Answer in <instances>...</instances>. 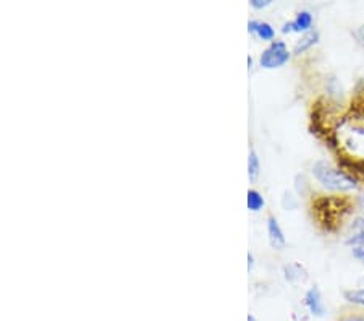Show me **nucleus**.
<instances>
[{"mask_svg":"<svg viewBox=\"0 0 364 321\" xmlns=\"http://www.w3.org/2000/svg\"><path fill=\"white\" fill-rule=\"evenodd\" d=\"M324 140L340 169L356 182H364V95L358 96L355 104L351 102L348 112L328 128Z\"/></svg>","mask_w":364,"mask_h":321,"instance_id":"f257e3e1","label":"nucleus"},{"mask_svg":"<svg viewBox=\"0 0 364 321\" xmlns=\"http://www.w3.org/2000/svg\"><path fill=\"white\" fill-rule=\"evenodd\" d=\"M355 204L356 201L348 196H319L313 200V216L322 231L336 232Z\"/></svg>","mask_w":364,"mask_h":321,"instance_id":"f03ea898","label":"nucleus"},{"mask_svg":"<svg viewBox=\"0 0 364 321\" xmlns=\"http://www.w3.org/2000/svg\"><path fill=\"white\" fill-rule=\"evenodd\" d=\"M311 172L324 189L331 191L345 194V191H351L358 186V182L350 174H346L340 167L332 166L327 161H316L311 167Z\"/></svg>","mask_w":364,"mask_h":321,"instance_id":"7ed1b4c3","label":"nucleus"},{"mask_svg":"<svg viewBox=\"0 0 364 321\" xmlns=\"http://www.w3.org/2000/svg\"><path fill=\"white\" fill-rule=\"evenodd\" d=\"M290 60V52L284 41H272L259 57V65L262 68L272 70L284 67Z\"/></svg>","mask_w":364,"mask_h":321,"instance_id":"20e7f679","label":"nucleus"},{"mask_svg":"<svg viewBox=\"0 0 364 321\" xmlns=\"http://www.w3.org/2000/svg\"><path fill=\"white\" fill-rule=\"evenodd\" d=\"M313 23H314V16L309 10H301L298 11L295 19L289 23H284L282 26V33H308L313 29Z\"/></svg>","mask_w":364,"mask_h":321,"instance_id":"39448f33","label":"nucleus"},{"mask_svg":"<svg viewBox=\"0 0 364 321\" xmlns=\"http://www.w3.org/2000/svg\"><path fill=\"white\" fill-rule=\"evenodd\" d=\"M304 307L308 308V312L313 315V317H324L326 313V307H324V302H322V294L318 285H313V288H309L306 290V294H304Z\"/></svg>","mask_w":364,"mask_h":321,"instance_id":"423d86ee","label":"nucleus"},{"mask_svg":"<svg viewBox=\"0 0 364 321\" xmlns=\"http://www.w3.org/2000/svg\"><path fill=\"white\" fill-rule=\"evenodd\" d=\"M345 243L353 248L364 247V216H356L351 221L348 236L345 238Z\"/></svg>","mask_w":364,"mask_h":321,"instance_id":"0eeeda50","label":"nucleus"},{"mask_svg":"<svg viewBox=\"0 0 364 321\" xmlns=\"http://www.w3.org/2000/svg\"><path fill=\"white\" fill-rule=\"evenodd\" d=\"M267 236H269V242H271V245L275 250L285 248V245H287L285 233H284V231H282L277 218H274V216H269L267 218Z\"/></svg>","mask_w":364,"mask_h":321,"instance_id":"6e6552de","label":"nucleus"},{"mask_svg":"<svg viewBox=\"0 0 364 321\" xmlns=\"http://www.w3.org/2000/svg\"><path fill=\"white\" fill-rule=\"evenodd\" d=\"M284 276L289 283L291 284H299L304 283L308 279V271L301 263L298 261H291L289 265L284 266Z\"/></svg>","mask_w":364,"mask_h":321,"instance_id":"1a4fd4ad","label":"nucleus"},{"mask_svg":"<svg viewBox=\"0 0 364 321\" xmlns=\"http://www.w3.org/2000/svg\"><path fill=\"white\" fill-rule=\"evenodd\" d=\"M248 29L250 33L255 34L262 41H274L275 38V29L272 28V25H269L267 21H262V20H250L248 23Z\"/></svg>","mask_w":364,"mask_h":321,"instance_id":"9d476101","label":"nucleus"},{"mask_svg":"<svg viewBox=\"0 0 364 321\" xmlns=\"http://www.w3.org/2000/svg\"><path fill=\"white\" fill-rule=\"evenodd\" d=\"M318 43H319V31L318 29H311V31L304 33L303 36L296 41L295 48H293V54L301 56Z\"/></svg>","mask_w":364,"mask_h":321,"instance_id":"9b49d317","label":"nucleus"},{"mask_svg":"<svg viewBox=\"0 0 364 321\" xmlns=\"http://www.w3.org/2000/svg\"><path fill=\"white\" fill-rule=\"evenodd\" d=\"M246 204H248V209L250 211H261V209L264 208V204H266V201H264V196L259 194V191L251 189L248 190V195H246Z\"/></svg>","mask_w":364,"mask_h":321,"instance_id":"f8f14e48","label":"nucleus"},{"mask_svg":"<svg viewBox=\"0 0 364 321\" xmlns=\"http://www.w3.org/2000/svg\"><path fill=\"white\" fill-rule=\"evenodd\" d=\"M343 297L346 302L353 303V305L360 307L364 310V288L363 289H350L343 292Z\"/></svg>","mask_w":364,"mask_h":321,"instance_id":"ddd939ff","label":"nucleus"},{"mask_svg":"<svg viewBox=\"0 0 364 321\" xmlns=\"http://www.w3.org/2000/svg\"><path fill=\"white\" fill-rule=\"evenodd\" d=\"M259 172H261L259 157H257L256 151H251L248 156V177H250V180H256Z\"/></svg>","mask_w":364,"mask_h":321,"instance_id":"4468645a","label":"nucleus"},{"mask_svg":"<svg viewBox=\"0 0 364 321\" xmlns=\"http://www.w3.org/2000/svg\"><path fill=\"white\" fill-rule=\"evenodd\" d=\"M337 321H364L363 308H348L337 317Z\"/></svg>","mask_w":364,"mask_h":321,"instance_id":"2eb2a0df","label":"nucleus"},{"mask_svg":"<svg viewBox=\"0 0 364 321\" xmlns=\"http://www.w3.org/2000/svg\"><path fill=\"white\" fill-rule=\"evenodd\" d=\"M250 5H251L252 9L261 10V9H266V7H269V5H271V0H251Z\"/></svg>","mask_w":364,"mask_h":321,"instance_id":"dca6fc26","label":"nucleus"},{"mask_svg":"<svg viewBox=\"0 0 364 321\" xmlns=\"http://www.w3.org/2000/svg\"><path fill=\"white\" fill-rule=\"evenodd\" d=\"M351 253H353V256H355L358 261H361L363 265H364V247L353 248V250H351Z\"/></svg>","mask_w":364,"mask_h":321,"instance_id":"f3484780","label":"nucleus"},{"mask_svg":"<svg viewBox=\"0 0 364 321\" xmlns=\"http://www.w3.org/2000/svg\"><path fill=\"white\" fill-rule=\"evenodd\" d=\"M356 206H358V208H360V209H361V211L364 213V191H363V194H361L360 196H358V198H356Z\"/></svg>","mask_w":364,"mask_h":321,"instance_id":"a211bd4d","label":"nucleus"},{"mask_svg":"<svg viewBox=\"0 0 364 321\" xmlns=\"http://www.w3.org/2000/svg\"><path fill=\"white\" fill-rule=\"evenodd\" d=\"M252 265H255V260H252V253H248V268L252 270Z\"/></svg>","mask_w":364,"mask_h":321,"instance_id":"6ab92c4d","label":"nucleus"},{"mask_svg":"<svg viewBox=\"0 0 364 321\" xmlns=\"http://www.w3.org/2000/svg\"><path fill=\"white\" fill-rule=\"evenodd\" d=\"M248 321H256V320H255V317H252V315H250V317H248Z\"/></svg>","mask_w":364,"mask_h":321,"instance_id":"aec40b11","label":"nucleus"}]
</instances>
